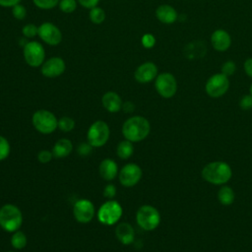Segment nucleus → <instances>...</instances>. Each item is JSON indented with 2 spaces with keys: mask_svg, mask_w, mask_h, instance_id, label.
Segmentation results:
<instances>
[{
  "mask_svg": "<svg viewBox=\"0 0 252 252\" xmlns=\"http://www.w3.org/2000/svg\"><path fill=\"white\" fill-rule=\"evenodd\" d=\"M32 1L36 7L43 10L52 9L59 4V0H32Z\"/></svg>",
  "mask_w": 252,
  "mask_h": 252,
  "instance_id": "nucleus-29",
  "label": "nucleus"
},
{
  "mask_svg": "<svg viewBox=\"0 0 252 252\" xmlns=\"http://www.w3.org/2000/svg\"><path fill=\"white\" fill-rule=\"evenodd\" d=\"M73 150V144L69 139H60L58 140L52 149L53 157L55 158H65L71 154Z\"/></svg>",
  "mask_w": 252,
  "mask_h": 252,
  "instance_id": "nucleus-21",
  "label": "nucleus"
},
{
  "mask_svg": "<svg viewBox=\"0 0 252 252\" xmlns=\"http://www.w3.org/2000/svg\"><path fill=\"white\" fill-rule=\"evenodd\" d=\"M38 36L49 45H57L62 40V33L60 30L53 24L45 22L38 27Z\"/></svg>",
  "mask_w": 252,
  "mask_h": 252,
  "instance_id": "nucleus-13",
  "label": "nucleus"
},
{
  "mask_svg": "<svg viewBox=\"0 0 252 252\" xmlns=\"http://www.w3.org/2000/svg\"><path fill=\"white\" fill-rule=\"evenodd\" d=\"M122 109L126 112V113H129V112H133L134 109H135V105L133 102L131 101H126L122 104Z\"/></svg>",
  "mask_w": 252,
  "mask_h": 252,
  "instance_id": "nucleus-41",
  "label": "nucleus"
},
{
  "mask_svg": "<svg viewBox=\"0 0 252 252\" xmlns=\"http://www.w3.org/2000/svg\"><path fill=\"white\" fill-rule=\"evenodd\" d=\"M229 88L228 78L222 73H218L211 76L205 86L206 93L211 97H220L223 95Z\"/></svg>",
  "mask_w": 252,
  "mask_h": 252,
  "instance_id": "nucleus-8",
  "label": "nucleus"
},
{
  "mask_svg": "<svg viewBox=\"0 0 252 252\" xmlns=\"http://www.w3.org/2000/svg\"><path fill=\"white\" fill-rule=\"evenodd\" d=\"M7 252H14V251H7Z\"/></svg>",
  "mask_w": 252,
  "mask_h": 252,
  "instance_id": "nucleus-43",
  "label": "nucleus"
},
{
  "mask_svg": "<svg viewBox=\"0 0 252 252\" xmlns=\"http://www.w3.org/2000/svg\"><path fill=\"white\" fill-rule=\"evenodd\" d=\"M156 43V38L153 34L151 33H147L144 34L142 37V44L144 47L146 48H152Z\"/></svg>",
  "mask_w": 252,
  "mask_h": 252,
  "instance_id": "nucleus-35",
  "label": "nucleus"
},
{
  "mask_svg": "<svg viewBox=\"0 0 252 252\" xmlns=\"http://www.w3.org/2000/svg\"><path fill=\"white\" fill-rule=\"evenodd\" d=\"M240 108L243 110H249L252 108V95L251 94H246L241 97L239 101Z\"/></svg>",
  "mask_w": 252,
  "mask_h": 252,
  "instance_id": "nucleus-34",
  "label": "nucleus"
},
{
  "mask_svg": "<svg viewBox=\"0 0 252 252\" xmlns=\"http://www.w3.org/2000/svg\"><path fill=\"white\" fill-rule=\"evenodd\" d=\"M73 215L77 221L88 223L94 216V206L88 199H80L74 204Z\"/></svg>",
  "mask_w": 252,
  "mask_h": 252,
  "instance_id": "nucleus-12",
  "label": "nucleus"
},
{
  "mask_svg": "<svg viewBox=\"0 0 252 252\" xmlns=\"http://www.w3.org/2000/svg\"><path fill=\"white\" fill-rule=\"evenodd\" d=\"M150 131V122L143 116H132L128 118L122 126L124 138L132 143L143 141L148 137Z\"/></svg>",
  "mask_w": 252,
  "mask_h": 252,
  "instance_id": "nucleus-1",
  "label": "nucleus"
},
{
  "mask_svg": "<svg viewBox=\"0 0 252 252\" xmlns=\"http://www.w3.org/2000/svg\"><path fill=\"white\" fill-rule=\"evenodd\" d=\"M156 16L159 22L166 25L173 24L178 17L176 10L172 6L166 4L160 5L157 8Z\"/></svg>",
  "mask_w": 252,
  "mask_h": 252,
  "instance_id": "nucleus-19",
  "label": "nucleus"
},
{
  "mask_svg": "<svg viewBox=\"0 0 252 252\" xmlns=\"http://www.w3.org/2000/svg\"><path fill=\"white\" fill-rule=\"evenodd\" d=\"M37 32H38V28L33 24H28L22 30L23 34L26 37H29V38H32V37L35 36L37 34Z\"/></svg>",
  "mask_w": 252,
  "mask_h": 252,
  "instance_id": "nucleus-31",
  "label": "nucleus"
},
{
  "mask_svg": "<svg viewBox=\"0 0 252 252\" xmlns=\"http://www.w3.org/2000/svg\"><path fill=\"white\" fill-rule=\"evenodd\" d=\"M65 62L60 57H52L41 66V74L47 78H56L65 71Z\"/></svg>",
  "mask_w": 252,
  "mask_h": 252,
  "instance_id": "nucleus-14",
  "label": "nucleus"
},
{
  "mask_svg": "<svg viewBox=\"0 0 252 252\" xmlns=\"http://www.w3.org/2000/svg\"><path fill=\"white\" fill-rule=\"evenodd\" d=\"M58 128L63 132H71L75 128V120L68 116H63L58 120Z\"/></svg>",
  "mask_w": 252,
  "mask_h": 252,
  "instance_id": "nucleus-26",
  "label": "nucleus"
},
{
  "mask_svg": "<svg viewBox=\"0 0 252 252\" xmlns=\"http://www.w3.org/2000/svg\"><path fill=\"white\" fill-rule=\"evenodd\" d=\"M136 221L143 229L154 230L160 222L159 212L151 205H144L136 213Z\"/></svg>",
  "mask_w": 252,
  "mask_h": 252,
  "instance_id": "nucleus-5",
  "label": "nucleus"
},
{
  "mask_svg": "<svg viewBox=\"0 0 252 252\" xmlns=\"http://www.w3.org/2000/svg\"><path fill=\"white\" fill-rule=\"evenodd\" d=\"M249 91H250V94L252 95V84H251V86H250V89H249Z\"/></svg>",
  "mask_w": 252,
  "mask_h": 252,
  "instance_id": "nucleus-42",
  "label": "nucleus"
},
{
  "mask_svg": "<svg viewBox=\"0 0 252 252\" xmlns=\"http://www.w3.org/2000/svg\"><path fill=\"white\" fill-rule=\"evenodd\" d=\"M142 169L136 163H127L119 171V182L124 187L135 186L142 178Z\"/></svg>",
  "mask_w": 252,
  "mask_h": 252,
  "instance_id": "nucleus-11",
  "label": "nucleus"
},
{
  "mask_svg": "<svg viewBox=\"0 0 252 252\" xmlns=\"http://www.w3.org/2000/svg\"><path fill=\"white\" fill-rule=\"evenodd\" d=\"M32 122L36 131L41 134H50L58 128L56 116L46 109H39L32 114Z\"/></svg>",
  "mask_w": 252,
  "mask_h": 252,
  "instance_id": "nucleus-4",
  "label": "nucleus"
},
{
  "mask_svg": "<svg viewBox=\"0 0 252 252\" xmlns=\"http://www.w3.org/2000/svg\"><path fill=\"white\" fill-rule=\"evenodd\" d=\"M234 192L233 190L228 187V186H222L218 193V199L220 201V204L224 205V206H228L231 205L234 202Z\"/></svg>",
  "mask_w": 252,
  "mask_h": 252,
  "instance_id": "nucleus-23",
  "label": "nucleus"
},
{
  "mask_svg": "<svg viewBox=\"0 0 252 252\" xmlns=\"http://www.w3.org/2000/svg\"><path fill=\"white\" fill-rule=\"evenodd\" d=\"M89 16H90V20L94 24H95V25H99V24L103 23V21L105 20V13H104V11L101 8L97 7V6L92 8L90 10Z\"/></svg>",
  "mask_w": 252,
  "mask_h": 252,
  "instance_id": "nucleus-25",
  "label": "nucleus"
},
{
  "mask_svg": "<svg viewBox=\"0 0 252 252\" xmlns=\"http://www.w3.org/2000/svg\"><path fill=\"white\" fill-rule=\"evenodd\" d=\"M116 153H117V156L119 157V158H121V159L129 158L134 153V147H133L132 142H130L126 139L124 141L119 142V144L117 145V148H116Z\"/></svg>",
  "mask_w": 252,
  "mask_h": 252,
  "instance_id": "nucleus-22",
  "label": "nucleus"
},
{
  "mask_svg": "<svg viewBox=\"0 0 252 252\" xmlns=\"http://www.w3.org/2000/svg\"><path fill=\"white\" fill-rule=\"evenodd\" d=\"M122 213L121 205L117 201L109 200L103 203L98 209L97 219L102 224L112 225L120 220Z\"/></svg>",
  "mask_w": 252,
  "mask_h": 252,
  "instance_id": "nucleus-7",
  "label": "nucleus"
},
{
  "mask_svg": "<svg viewBox=\"0 0 252 252\" xmlns=\"http://www.w3.org/2000/svg\"><path fill=\"white\" fill-rule=\"evenodd\" d=\"M23 222V215L21 210L13 205L6 204L0 208V226L8 231L15 232L19 230Z\"/></svg>",
  "mask_w": 252,
  "mask_h": 252,
  "instance_id": "nucleus-3",
  "label": "nucleus"
},
{
  "mask_svg": "<svg viewBox=\"0 0 252 252\" xmlns=\"http://www.w3.org/2000/svg\"><path fill=\"white\" fill-rule=\"evenodd\" d=\"M117 239L124 245L131 244L135 239V230L128 222H120L115 228Z\"/></svg>",
  "mask_w": 252,
  "mask_h": 252,
  "instance_id": "nucleus-17",
  "label": "nucleus"
},
{
  "mask_svg": "<svg viewBox=\"0 0 252 252\" xmlns=\"http://www.w3.org/2000/svg\"><path fill=\"white\" fill-rule=\"evenodd\" d=\"M59 8L64 13H72L77 8L76 0H60Z\"/></svg>",
  "mask_w": 252,
  "mask_h": 252,
  "instance_id": "nucleus-28",
  "label": "nucleus"
},
{
  "mask_svg": "<svg viewBox=\"0 0 252 252\" xmlns=\"http://www.w3.org/2000/svg\"><path fill=\"white\" fill-rule=\"evenodd\" d=\"M45 51L42 45L37 41H29L24 46V57L28 65L31 67H38L42 65Z\"/></svg>",
  "mask_w": 252,
  "mask_h": 252,
  "instance_id": "nucleus-10",
  "label": "nucleus"
},
{
  "mask_svg": "<svg viewBox=\"0 0 252 252\" xmlns=\"http://www.w3.org/2000/svg\"><path fill=\"white\" fill-rule=\"evenodd\" d=\"M232 175L230 166L223 161H213L202 169V177L209 183L220 185L226 183Z\"/></svg>",
  "mask_w": 252,
  "mask_h": 252,
  "instance_id": "nucleus-2",
  "label": "nucleus"
},
{
  "mask_svg": "<svg viewBox=\"0 0 252 252\" xmlns=\"http://www.w3.org/2000/svg\"><path fill=\"white\" fill-rule=\"evenodd\" d=\"M235 68H236L235 63H234L233 61H231V60H228V61L224 62V64L222 65V67H221V73H222L223 75H225L226 77L231 76V75H233V73L235 72Z\"/></svg>",
  "mask_w": 252,
  "mask_h": 252,
  "instance_id": "nucleus-32",
  "label": "nucleus"
},
{
  "mask_svg": "<svg viewBox=\"0 0 252 252\" xmlns=\"http://www.w3.org/2000/svg\"><path fill=\"white\" fill-rule=\"evenodd\" d=\"M28 243V238H27V235L21 231V230H17L15 231L13 234H12V237H11V244L12 246L17 249V250H21L23 248L26 247Z\"/></svg>",
  "mask_w": 252,
  "mask_h": 252,
  "instance_id": "nucleus-24",
  "label": "nucleus"
},
{
  "mask_svg": "<svg viewBox=\"0 0 252 252\" xmlns=\"http://www.w3.org/2000/svg\"><path fill=\"white\" fill-rule=\"evenodd\" d=\"M244 71L245 73L252 78V58H248L245 62H244Z\"/></svg>",
  "mask_w": 252,
  "mask_h": 252,
  "instance_id": "nucleus-39",
  "label": "nucleus"
},
{
  "mask_svg": "<svg viewBox=\"0 0 252 252\" xmlns=\"http://www.w3.org/2000/svg\"><path fill=\"white\" fill-rule=\"evenodd\" d=\"M116 195V187L113 184H107L103 188V196L105 198L111 199Z\"/></svg>",
  "mask_w": 252,
  "mask_h": 252,
  "instance_id": "nucleus-37",
  "label": "nucleus"
},
{
  "mask_svg": "<svg viewBox=\"0 0 252 252\" xmlns=\"http://www.w3.org/2000/svg\"><path fill=\"white\" fill-rule=\"evenodd\" d=\"M103 107L109 112H118L122 108V99L115 92H107L101 98Z\"/></svg>",
  "mask_w": 252,
  "mask_h": 252,
  "instance_id": "nucleus-18",
  "label": "nucleus"
},
{
  "mask_svg": "<svg viewBox=\"0 0 252 252\" xmlns=\"http://www.w3.org/2000/svg\"><path fill=\"white\" fill-rule=\"evenodd\" d=\"M11 152V147L8 140L0 135V161L8 158Z\"/></svg>",
  "mask_w": 252,
  "mask_h": 252,
  "instance_id": "nucleus-27",
  "label": "nucleus"
},
{
  "mask_svg": "<svg viewBox=\"0 0 252 252\" xmlns=\"http://www.w3.org/2000/svg\"><path fill=\"white\" fill-rule=\"evenodd\" d=\"M12 14L15 19L17 20H24L27 15V10L25 6L21 5L20 3L12 7Z\"/></svg>",
  "mask_w": 252,
  "mask_h": 252,
  "instance_id": "nucleus-30",
  "label": "nucleus"
},
{
  "mask_svg": "<svg viewBox=\"0 0 252 252\" xmlns=\"http://www.w3.org/2000/svg\"><path fill=\"white\" fill-rule=\"evenodd\" d=\"M52 158H53V154H52V152H50L48 150H41L37 154V159L41 163L49 162Z\"/></svg>",
  "mask_w": 252,
  "mask_h": 252,
  "instance_id": "nucleus-33",
  "label": "nucleus"
},
{
  "mask_svg": "<svg viewBox=\"0 0 252 252\" xmlns=\"http://www.w3.org/2000/svg\"><path fill=\"white\" fill-rule=\"evenodd\" d=\"M155 87L158 94L164 98L172 97L177 91V83L170 73H161L157 76Z\"/></svg>",
  "mask_w": 252,
  "mask_h": 252,
  "instance_id": "nucleus-9",
  "label": "nucleus"
},
{
  "mask_svg": "<svg viewBox=\"0 0 252 252\" xmlns=\"http://www.w3.org/2000/svg\"><path fill=\"white\" fill-rule=\"evenodd\" d=\"M158 76V68L153 62H145L141 64L135 71L134 77L141 84L150 83Z\"/></svg>",
  "mask_w": 252,
  "mask_h": 252,
  "instance_id": "nucleus-15",
  "label": "nucleus"
},
{
  "mask_svg": "<svg viewBox=\"0 0 252 252\" xmlns=\"http://www.w3.org/2000/svg\"><path fill=\"white\" fill-rule=\"evenodd\" d=\"M21 0H0V6L2 7H13L20 3Z\"/></svg>",
  "mask_w": 252,
  "mask_h": 252,
  "instance_id": "nucleus-40",
  "label": "nucleus"
},
{
  "mask_svg": "<svg viewBox=\"0 0 252 252\" xmlns=\"http://www.w3.org/2000/svg\"><path fill=\"white\" fill-rule=\"evenodd\" d=\"M211 42L213 47L218 51H225L229 48L231 38L229 33L221 29L216 30L211 35Z\"/></svg>",
  "mask_w": 252,
  "mask_h": 252,
  "instance_id": "nucleus-16",
  "label": "nucleus"
},
{
  "mask_svg": "<svg viewBox=\"0 0 252 252\" xmlns=\"http://www.w3.org/2000/svg\"><path fill=\"white\" fill-rule=\"evenodd\" d=\"M78 1L83 7L88 8V9H92V8L95 7L99 2V0H78Z\"/></svg>",
  "mask_w": 252,
  "mask_h": 252,
  "instance_id": "nucleus-38",
  "label": "nucleus"
},
{
  "mask_svg": "<svg viewBox=\"0 0 252 252\" xmlns=\"http://www.w3.org/2000/svg\"><path fill=\"white\" fill-rule=\"evenodd\" d=\"M98 172L104 180L111 181L116 177L118 173L117 163L111 158H104L99 164Z\"/></svg>",
  "mask_w": 252,
  "mask_h": 252,
  "instance_id": "nucleus-20",
  "label": "nucleus"
},
{
  "mask_svg": "<svg viewBox=\"0 0 252 252\" xmlns=\"http://www.w3.org/2000/svg\"><path fill=\"white\" fill-rule=\"evenodd\" d=\"M92 149L93 147L91 146L90 143H81L79 146H78V154L80 156H88L91 154L92 152Z\"/></svg>",
  "mask_w": 252,
  "mask_h": 252,
  "instance_id": "nucleus-36",
  "label": "nucleus"
},
{
  "mask_svg": "<svg viewBox=\"0 0 252 252\" xmlns=\"http://www.w3.org/2000/svg\"><path fill=\"white\" fill-rule=\"evenodd\" d=\"M109 135L110 131L106 122L102 120H96L90 126L88 130V143H90L93 148L102 147L108 141Z\"/></svg>",
  "mask_w": 252,
  "mask_h": 252,
  "instance_id": "nucleus-6",
  "label": "nucleus"
}]
</instances>
